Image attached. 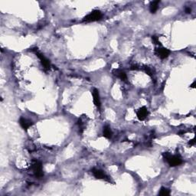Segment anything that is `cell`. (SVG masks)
<instances>
[{
  "label": "cell",
  "instance_id": "6da1fadb",
  "mask_svg": "<svg viewBox=\"0 0 196 196\" xmlns=\"http://www.w3.org/2000/svg\"><path fill=\"white\" fill-rule=\"evenodd\" d=\"M163 157L164 160L171 167H175L180 166L183 163L182 157L179 155H172L170 152H163Z\"/></svg>",
  "mask_w": 196,
  "mask_h": 196
},
{
  "label": "cell",
  "instance_id": "7a4b0ae2",
  "mask_svg": "<svg viewBox=\"0 0 196 196\" xmlns=\"http://www.w3.org/2000/svg\"><path fill=\"white\" fill-rule=\"evenodd\" d=\"M31 169L33 172L34 175L38 179H41L43 177L44 173H43V168H42V164L40 161L38 160H34L32 161V165H31Z\"/></svg>",
  "mask_w": 196,
  "mask_h": 196
},
{
  "label": "cell",
  "instance_id": "3957f363",
  "mask_svg": "<svg viewBox=\"0 0 196 196\" xmlns=\"http://www.w3.org/2000/svg\"><path fill=\"white\" fill-rule=\"evenodd\" d=\"M102 17H103V15H102V12L100 10H94L84 18L83 22H96L101 19Z\"/></svg>",
  "mask_w": 196,
  "mask_h": 196
},
{
  "label": "cell",
  "instance_id": "277c9868",
  "mask_svg": "<svg viewBox=\"0 0 196 196\" xmlns=\"http://www.w3.org/2000/svg\"><path fill=\"white\" fill-rule=\"evenodd\" d=\"M32 51H33V52L36 54L37 57L40 59L41 63H42V65H43V67H44V68L45 69V70H49V69L51 68V64H50V61H49L48 60L47 58H46L45 57L44 55L39 51V50H38V49L33 48L32 49Z\"/></svg>",
  "mask_w": 196,
  "mask_h": 196
},
{
  "label": "cell",
  "instance_id": "5b68a950",
  "mask_svg": "<svg viewBox=\"0 0 196 196\" xmlns=\"http://www.w3.org/2000/svg\"><path fill=\"white\" fill-rule=\"evenodd\" d=\"M91 172L94 175V176L97 179H102V180H104L106 182H110V179L108 177V175L107 174L104 173V172L102 171L101 169H98L94 168L91 169Z\"/></svg>",
  "mask_w": 196,
  "mask_h": 196
},
{
  "label": "cell",
  "instance_id": "8992f818",
  "mask_svg": "<svg viewBox=\"0 0 196 196\" xmlns=\"http://www.w3.org/2000/svg\"><path fill=\"white\" fill-rule=\"evenodd\" d=\"M170 53H171V51L166 48L159 47L155 49V54L161 59H166L168 58L169 56Z\"/></svg>",
  "mask_w": 196,
  "mask_h": 196
},
{
  "label": "cell",
  "instance_id": "52a82bcc",
  "mask_svg": "<svg viewBox=\"0 0 196 196\" xmlns=\"http://www.w3.org/2000/svg\"><path fill=\"white\" fill-rule=\"evenodd\" d=\"M92 96H93V100L94 103L95 104L98 109L100 108L101 106V103H100V94H99V91L97 88H94L92 91Z\"/></svg>",
  "mask_w": 196,
  "mask_h": 196
},
{
  "label": "cell",
  "instance_id": "ba28073f",
  "mask_svg": "<svg viewBox=\"0 0 196 196\" xmlns=\"http://www.w3.org/2000/svg\"><path fill=\"white\" fill-rule=\"evenodd\" d=\"M137 115L138 119L140 120L143 121L146 119V117H148V115H149V111H148V110H147V108L146 107H142L141 108H140L137 110Z\"/></svg>",
  "mask_w": 196,
  "mask_h": 196
},
{
  "label": "cell",
  "instance_id": "9c48e42d",
  "mask_svg": "<svg viewBox=\"0 0 196 196\" xmlns=\"http://www.w3.org/2000/svg\"><path fill=\"white\" fill-rule=\"evenodd\" d=\"M19 124L22 129H24V130H27L28 128H30L32 126L33 122L31 120H29L26 119V118L21 117L19 119Z\"/></svg>",
  "mask_w": 196,
  "mask_h": 196
},
{
  "label": "cell",
  "instance_id": "30bf717a",
  "mask_svg": "<svg viewBox=\"0 0 196 196\" xmlns=\"http://www.w3.org/2000/svg\"><path fill=\"white\" fill-rule=\"evenodd\" d=\"M113 74L116 77H117L118 78H120V80L123 81H126L127 80V76H126V74L123 71L120 70V69H114L113 71Z\"/></svg>",
  "mask_w": 196,
  "mask_h": 196
},
{
  "label": "cell",
  "instance_id": "8fae6325",
  "mask_svg": "<svg viewBox=\"0 0 196 196\" xmlns=\"http://www.w3.org/2000/svg\"><path fill=\"white\" fill-rule=\"evenodd\" d=\"M77 125H78V128H79V133H84V130H85L86 127V119L85 117H80L78 119V121H77Z\"/></svg>",
  "mask_w": 196,
  "mask_h": 196
},
{
  "label": "cell",
  "instance_id": "7c38bea8",
  "mask_svg": "<svg viewBox=\"0 0 196 196\" xmlns=\"http://www.w3.org/2000/svg\"><path fill=\"white\" fill-rule=\"evenodd\" d=\"M103 137L107 139H110L111 137H112L113 132L108 125H106V126H103Z\"/></svg>",
  "mask_w": 196,
  "mask_h": 196
},
{
  "label": "cell",
  "instance_id": "4fadbf2b",
  "mask_svg": "<svg viewBox=\"0 0 196 196\" xmlns=\"http://www.w3.org/2000/svg\"><path fill=\"white\" fill-rule=\"evenodd\" d=\"M159 1H153L150 3V6H149V10H150L151 13H156V12L158 9V6H159Z\"/></svg>",
  "mask_w": 196,
  "mask_h": 196
},
{
  "label": "cell",
  "instance_id": "5bb4252c",
  "mask_svg": "<svg viewBox=\"0 0 196 196\" xmlns=\"http://www.w3.org/2000/svg\"><path fill=\"white\" fill-rule=\"evenodd\" d=\"M142 69L145 71V73L147 75H149V77H153V75H154V70H153L152 68H150V67L145 66L144 68H143Z\"/></svg>",
  "mask_w": 196,
  "mask_h": 196
},
{
  "label": "cell",
  "instance_id": "9a60e30c",
  "mask_svg": "<svg viewBox=\"0 0 196 196\" xmlns=\"http://www.w3.org/2000/svg\"><path fill=\"white\" fill-rule=\"evenodd\" d=\"M170 193H171V192H170L169 189H167V188L166 187H162L161 189H160V190H159V195H163V196H167V195H169Z\"/></svg>",
  "mask_w": 196,
  "mask_h": 196
},
{
  "label": "cell",
  "instance_id": "2e32d148",
  "mask_svg": "<svg viewBox=\"0 0 196 196\" xmlns=\"http://www.w3.org/2000/svg\"><path fill=\"white\" fill-rule=\"evenodd\" d=\"M152 43L154 45H156L161 46V42H159V38H158L157 36H156V35H152Z\"/></svg>",
  "mask_w": 196,
  "mask_h": 196
},
{
  "label": "cell",
  "instance_id": "e0dca14e",
  "mask_svg": "<svg viewBox=\"0 0 196 196\" xmlns=\"http://www.w3.org/2000/svg\"><path fill=\"white\" fill-rule=\"evenodd\" d=\"M130 69H131V70H133V71H140V70H141L142 68H140L138 65H133L130 67Z\"/></svg>",
  "mask_w": 196,
  "mask_h": 196
},
{
  "label": "cell",
  "instance_id": "ac0fdd59",
  "mask_svg": "<svg viewBox=\"0 0 196 196\" xmlns=\"http://www.w3.org/2000/svg\"><path fill=\"white\" fill-rule=\"evenodd\" d=\"M189 145L190 146H194L195 144V139H192V140H191L189 142Z\"/></svg>",
  "mask_w": 196,
  "mask_h": 196
},
{
  "label": "cell",
  "instance_id": "d6986e66",
  "mask_svg": "<svg viewBox=\"0 0 196 196\" xmlns=\"http://www.w3.org/2000/svg\"><path fill=\"white\" fill-rule=\"evenodd\" d=\"M186 13H190V12H191V9H190V8H186Z\"/></svg>",
  "mask_w": 196,
  "mask_h": 196
},
{
  "label": "cell",
  "instance_id": "ffe728a7",
  "mask_svg": "<svg viewBox=\"0 0 196 196\" xmlns=\"http://www.w3.org/2000/svg\"><path fill=\"white\" fill-rule=\"evenodd\" d=\"M195 81H194V82L192 83V85H191L192 88H195Z\"/></svg>",
  "mask_w": 196,
  "mask_h": 196
}]
</instances>
